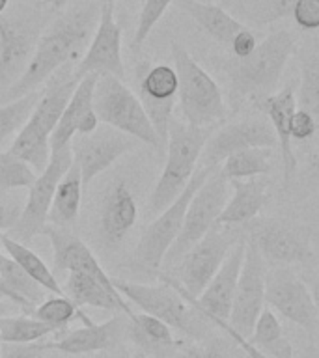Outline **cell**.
<instances>
[{"label":"cell","instance_id":"44","mask_svg":"<svg viewBox=\"0 0 319 358\" xmlns=\"http://www.w3.org/2000/svg\"><path fill=\"white\" fill-rule=\"evenodd\" d=\"M318 123L308 112L297 108L291 120V138L293 140H308L318 133Z\"/></svg>","mask_w":319,"mask_h":358},{"label":"cell","instance_id":"47","mask_svg":"<svg viewBox=\"0 0 319 358\" xmlns=\"http://www.w3.org/2000/svg\"><path fill=\"white\" fill-rule=\"evenodd\" d=\"M0 296H4L6 301L13 302V304H17V306H21L22 310H28V312H34V306L30 304V302H27L24 299H21V296L17 295V293H13V291L10 289V285L6 284L4 278L0 276Z\"/></svg>","mask_w":319,"mask_h":358},{"label":"cell","instance_id":"12","mask_svg":"<svg viewBox=\"0 0 319 358\" xmlns=\"http://www.w3.org/2000/svg\"><path fill=\"white\" fill-rule=\"evenodd\" d=\"M265 302L310 336L319 334V315L312 293L291 268L278 267L267 271Z\"/></svg>","mask_w":319,"mask_h":358},{"label":"cell","instance_id":"38","mask_svg":"<svg viewBox=\"0 0 319 358\" xmlns=\"http://www.w3.org/2000/svg\"><path fill=\"white\" fill-rule=\"evenodd\" d=\"M83 315V310L66 295H52L34 308V317L52 327L56 332L64 330L73 319H80Z\"/></svg>","mask_w":319,"mask_h":358},{"label":"cell","instance_id":"37","mask_svg":"<svg viewBox=\"0 0 319 358\" xmlns=\"http://www.w3.org/2000/svg\"><path fill=\"white\" fill-rule=\"evenodd\" d=\"M39 95H41V90H34L19 99L0 105V142H4L6 138H10L24 127L28 117L32 116Z\"/></svg>","mask_w":319,"mask_h":358},{"label":"cell","instance_id":"50","mask_svg":"<svg viewBox=\"0 0 319 358\" xmlns=\"http://www.w3.org/2000/svg\"><path fill=\"white\" fill-rule=\"evenodd\" d=\"M310 293H312L313 304H316V310H318V315H319V276L312 282V289H310Z\"/></svg>","mask_w":319,"mask_h":358},{"label":"cell","instance_id":"49","mask_svg":"<svg viewBox=\"0 0 319 358\" xmlns=\"http://www.w3.org/2000/svg\"><path fill=\"white\" fill-rule=\"evenodd\" d=\"M301 357L302 358H319V347L313 345V343H310V345H306V347H302Z\"/></svg>","mask_w":319,"mask_h":358},{"label":"cell","instance_id":"20","mask_svg":"<svg viewBox=\"0 0 319 358\" xmlns=\"http://www.w3.org/2000/svg\"><path fill=\"white\" fill-rule=\"evenodd\" d=\"M97 77L99 75L92 73L78 80L77 88L73 92L71 99L67 103L66 110L50 136V150L52 151L69 145L75 136L92 134L99 127V120H97L94 108V92Z\"/></svg>","mask_w":319,"mask_h":358},{"label":"cell","instance_id":"8","mask_svg":"<svg viewBox=\"0 0 319 358\" xmlns=\"http://www.w3.org/2000/svg\"><path fill=\"white\" fill-rule=\"evenodd\" d=\"M211 172L213 168H196L194 176L190 178L189 185L185 187L183 192L164 211L159 213L155 220L146 228L133 254L134 262L139 263L140 267L153 271V273H159V268L164 263V257H166L170 246L173 245V241L178 239L179 231H181L185 213H187V207H189L192 196L204 185V181L211 176Z\"/></svg>","mask_w":319,"mask_h":358},{"label":"cell","instance_id":"25","mask_svg":"<svg viewBox=\"0 0 319 358\" xmlns=\"http://www.w3.org/2000/svg\"><path fill=\"white\" fill-rule=\"evenodd\" d=\"M228 183L234 189V194L226 201L217 224L245 226L246 222L254 220L265 206L271 181L267 176H260L250 179H234Z\"/></svg>","mask_w":319,"mask_h":358},{"label":"cell","instance_id":"42","mask_svg":"<svg viewBox=\"0 0 319 358\" xmlns=\"http://www.w3.org/2000/svg\"><path fill=\"white\" fill-rule=\"evenodd\" d=\"M291 17L299 28L306 32H316L319 30V0H297L291 10Z\"/></svg>","mask_w":319,"mask_h":358},{"label":"cell","instance_id":"30","mask_svg":"<svg viewBox=\"0 0 319 358\" xmlns=\"http://www.w3.org/2000/svg\"><path fill=\"white\" fill-rule=\"evenodd\" d=\"M301 83L297 86V108L308 112L319 129V38H308L299 50Z\"/></svg>","mask_w":319,"mask_h":358},{"label":"cell","instance_id":"15","mask_svg":"<svg viewBox=\"0 0 319 358\" xmlns=\"http://www.w3.org/2000/svg\"><path fill=\"white\" fill-rule=\"evenodd\" d=\"M34 15H0V90H10L27 71L41 36Z\"/></svg>","mask_w":319,"mask_h":358},{"label":"cell","instance_id":"16","mask_svg":"<svg viewBox=\"0 0 319 358\" xmlns=\"http://www.w3.org/2000/svg\"><path fill=\"white\" fill-rule=\"evenodd\" d=\"M136 142L139 140H134L133 136L120 133L108 125L97 127L92 134L75 136L71 142L73 162L80 170L84 190L88 189L90 183L101 172L108 170L120 157L133 151L136 148Z\"/></svg>","mask_w":319,"mask_h":358},{"label":"cell","instance_id":"23","mask_svg":"<svg viewBox=\"0 0 319 358\" xmlns=\"http://www.w3.org/2000/svg\"><path fill=\"white\" fill-rule=\"evenodd\" d=\"M139 220V206L133 190L125 181H116L108 187L101 206V237L108 248H116Z\"/></svg>","mask_w":319,"mask_h":358},{"label":"cell","instance_id":"10","mask_svg":"<svg viewBox=\"0 0 319 358\" xmlns=\"http://www.w3.org/2000/svg\"><path fill=\"white\" fill-rule=\"evenodd\" d=\"M228 198L229 183L218 170H213L211 176L192 196L187 213H185L181 231H179L178 239L173 241V245L170 246L164 263L179 262L218 222V217H220Z\"/></svg>","mask_w":319,"mask_h":358},{"label":"cell","instance_id":"48","mask_svg":"<svg viewBox=\"0 0 319 358\" xmlns=\"http://www.w3.org/2000/svg\"><path fill=\"white\" fill-rule=\"evenodd\" d=\"M306 166L308 170H310V173H313L316 178H319V145L308 155Z\"/></svg>","mask_w":319,"mask_h":358},{"label":"cell","instance_id":"17","mask_svg":"<svg viewBox=\"0 0 319 358\" xmlns=\"http://www.w3.org/2000/svg\"><path fill=\"white\" fill-rule=\"evenodd\" d=\"M278 145L273 125L265 117H246L239 122H232L218 131L211 133L207 138L206 148L201 151L200 166L217 168V164L237 151L250 148H269Z\"/></svg>","mask_w":319,"mask_h":358},{"label":"cell","instance_id":"4","mask_svg":"<svg viewBox=\"0 0 319 358\" xmlns=\"http://www.w3.org/2000/svg\"><path fill=\"white\" fill-rule=\"evenodd\" d=\"M116 289L134 306L148 315L161 319L170 329L179 330L196 341L211 336L213 323L206 319L168 280L161 276V284H136L125 280H114Z\"/></svg>","mask_w":319,"mask_h":358},{"label":"cell","instance_id":"22","mask_svg":"<svg viewBox=\"0 0 319 358\" xmlns=\"http://www.w3.org/2000/svg\"><path fill=\"white\" fill-rule=\"evenodd\" d=\"M256 108L262 110L269 117V123L273 125L278 140L284 183L288 185L297 172V157L291 138V120L297 110V86L293 83L285 84L280 92H274L267 99H263Z\"/></svg>","mask_w":319,"mask_h":358},{"label":"cell","instance_id":"24","mask_svg":"<svg viewBox=\"0 0 319 358\" xmlns=\"http://www.w3.org/2000/svg\"><path fill=\"white\" fill-rule=\"evenodd\" d=\"M114 282V280H112ZM64 295L69 296L78 308L92 306L106 310V312H122L127 317L133 315V310L123 295L116 289V285H106L101 280L83 273H67L66 284L62 285Z\"/></svg>","mask_w":319,"mask_h":358},{"label":"cell","instance_id":"43","mask_svg":"<svg viewBox=\"0 0 319 358\" xmlns=\"http://www.w3.org/2000/svg\"><path fill=\"white\" fill-rule=\"evenodd\" d=\"M49 343H2L0 358H45Z\"/></svg>","mask_w":319,"mask_h":358},{"label":"cell","instance_id":"51","mask_svg":"<svg viewBox=\"0 0 319 358\" xmlns=\"http://www.w3.org/2000/svg\"><path fill=\"white\" fill-rule=\"evenodd\" d=\"M71 0H41V4L43 6H50V8H55V10H62V8H66Z\"/></svg>","mask_w":319,"mask_h":358},{"label":"cell","instance_id":"11","mask_svg":"<svg viewBox=\"0 0 319 358\" xmlns=\"http://www.w3.org/2000/svg\"><path fill=\"white\" fill-rule=\"evenodd\" d=\"M73 164L71 144L50 153V161L43 172L38 173L34 185L28 189L27 203L22 206L21 217L11 228L10 237L27 245L36 235L43 234L45 226L49 224V211L56 187L64 178V173Z\"/></svg>","mask_w":319,"mask_h":358},{"label":"cell","instance_id":"18","mask_svg":"<svg viewBox=\"0 0 319 358\" xmlns=\"http://www.w3.org/2000/svg\"><path fill=\"white\" fill-rule=\"evenodd\" d=\"M112 75L125 77V66L122 58V27L116 22L114 4H101V15L94 38L75 69L73 77L80 80L86 75Z\"/></svg>","mask_w":319,"mask_h":358},{"label":"cell","instance_id":"34","mask_svg":"<svg viewBox=\"0 0 319 358\" xmlns=\"http://www.w3.org/2000/svg\"><path fill=\"white\" fill-rule=\"evenodd\" d=\"M55 332L52 327L30 315H4L0 319L2 343H36Z\"/></svg>","mask_w":319,"mask_h":358},{"label":"cell","instance_id":"33","mask_svg":"<svg viewBox=\"0 0 319 358\" xmlns=\"http://www.w3.org/2000/svg\"><path fill=\"white\" fill-rule=\"evenodd\" d=\"M271 157H273V150L269 148H250V150L237 151L224 159L222 168L218 172L222 173L226 181L269 176L273 172Z\"/></svg>","mask_w":319,"mask_h":358},{"label":"cell","instance_id":"14","mask_svg":"<svg viewBox=\"0 0 319 358\" xmlns=\"http://www.w3.org/2000/svg\"><path fill=\"white\" fill-rule=\"evenodd\" d=\"M265 276H267L265 259L256 246L246 243L245 259L237 280L228 321L229 327L246 340L252 336L257 317L265 308Z\"/></svg>","mask_w":319,"mask_h":358},{"label":"cell","instance_id":"7","mask_svg":"<svg viewBox=\"0 0 319 358\" xmlns=\"http://www.w3.org/2000/svg\"><path fill=\"white\" fill-rule=\"evenodd\" d=\"M94 108L97 120L103 125L129 134L142 144L151 145L153 150L162 151L161 140L140 103L139 95L123 84L122 78L112 75H99L95 83Z\"/></svg>","mask_w":319,"mask_h":358},{"label":"cell","instance_id":"54","mask_svg":"<svg viewBox=\"0 0 319 358\" xmlns=\"http://www.w3.org/2000/svg\"><path fill=\"white\" fill-rule=\"evenodd\" d=\"M95 2H99V4H114L116 0H95Z\"/></svg>","mask_w":319,"mask_h":358},{"label":"cell","instance_id":"1","mask_svg":"<svg viewBox=\"0 0 319 358\" xmlns=\"http://www.w3.org/2000/svg\"><path fill=\"white\" fill-rule=\"evenodd\" d=\"M99 15L101 4L95 0L67 6L60 15H56L39 36L27 71L10 90H6L4 99H19L38 90L64 67L77 66L94 38Z\"/></svg>","mask_w":319,"mask_h":358},{"label":"cell","instance_id":"26","mask_svg":"<svg viewBox=\"0 0 319 358\" xmlns=\"http://www.w3.org/2000/svg\"><path fill=\"white\" fill-rule=\"evenodd\" d=\"M122 321L112 317L103 323L90 321L83 329L67 330L56 341H49V351H60L64 355H90L116 345Z\"/></svg>","mask_w":319,"mask_h":358},{"label":"cell","instance_id":"46","mask_svg":"<svg viewBox=\"0 0 319 358\" xmlns=\"http://www.w3.org/2000/svg\"><path fill=\"white\" fill-rule=\"evenodd\" d=\"M22 207L17 201H11L0 196V229H11L21 217Z\"/></svg>","mask_w":319,"mask_h":358},{"label":"cell","instance_id":"28","mask_svg":"<svg viewBox=\"0 0 319 358\" xmlns=\"http://www.w3.org/2000/svg\"><path fill=\"white\" fill-rule=\"evenodd\" d=\"M127 319L131 340L151 357H172L173 352L181 347V343L173 338L172 329L166 323H162L161 319L148 315L144 312L133 313Z\"/></svg>","mask_w":319,"mask_h":358},{"label":"cell","instance_id":"35","mask_svg":"<svg viewBox=\"0 0 319 358\" xmlns=\"http://www.w3.org/2000/svg\"><path fill=\"white\" fill-rule=\"evenodd\" d=\"M222 332V330H220ZM172 358H250L237 341L222 332L220 336H209L192 345L179 347Z\"/></svg>","mask_w":319,"mask_h":358},{"label":"cell","instance_id":"19","mask_svg":"<svg viewBox=\"0 0 319 358\" xmlns=\"http://www.w3.org/2000/svg\"><path fill=\"white\" fill-rule=\"evenodd\" d=\"M245 248L246 241L243 239L229 250L222 267L218 268V273L213 276V280L207 284L206 289L201 291L198 299L185 296L204 317L211 321L213 327L217 323H228L229 321L235 287H237V280H239L243 259H245Z\"/></svg>","mask_w":319,"mask_h":358},{"label":"cell","instance_id":"36","mask_svg":"<svg viewBox=\"0 0 319 358\" xmlns=\"http://www.w3.org/2000/svg\"><path fill=\"white\" fill-rule=\"evenodd\" d=\"M0 276L4 278V282L10 285V289L13 293L24 299L27 302H30L34 308L38 306L39 302H43L47 296L45 293L47 291L34 282L24 268L19 265L17 262H13L8 254H0Z\"/></svg>","mask_w":319,"mask_h":358},{"label":"cell","instance_id":"41","mask_svg":"<svg viewBox=\"0 0 319 358\" xmlns=\"http://www.w3.org/2000/svg\"><path fill=\"white\" fill-rule=\"evenodd\" d=\"M172 2H176V0H144L139 15V22H136V30H134L133 41H131V50H134V52L140 50V47L144 45L153 27L161 21V17L164 15V11L168 10V6L172 4Z\"/></svg>","mask_w":319,"mask_h":358},{"label":"cell","instance_id":"29","mask_svg":"<svg viewBox=\"0 0 319 358\" xmlns=\"http://www.w3.org/2000/svg\"><path fill=\"white\" fill-rule=\"evenodd\" d=\"M83 194V176H80V170H78L77 164L73 162L69 170L64 173V178L60 179L58 187H56L55 198H52L49 211L50 226L71 229L78 220Z\"/></svg>","mask_w":319,"mask_h":358},{"label":"cell","instance_id":"21","mask_svg":"<svg viewBox=\"0 0 319 358\" xmlns=\"http://www.w3.org/2000/svg\"><path fill=\"white\" fill-rule=\"evenodd\" d=\"M41 235H45L52 246L56 271L90 274V276L101 280L103 284H114L111 276L105 273V268L101 267L94 252L90 250V246L78 235L73 234L71 229L56 228V226L47 224Z\"/></svg>","mask_w":319,"mask_h":358},{"label":"cell","instance_id":"6","mask_svg":"<svg viewBox=\"0 0 319 358\" xmlns=\"http://www.w3.org/2000/svg\"><path fill=\"white\" fill-rule=\"evenodd\" d=\"M245 239L243 226L215 224L181 259L176 267V276L159 274L168 280L183 296L198 299L213 276L222 267L229 250Z\"/></svg>","mask_w":319,"mask_h":358},{"label":"cell","instance_id":"40","mask_svg":"<svg viewBox=\"0 0 319 358\" xmlns=\"http://www.w3.org/2000/svg\"><path fill=\"white\" fill-rule=\"evenodd\" d=\"M38 173L10 151H0V190L30 189Z\"/></svg>","mask_w":319,"mask_h":358},{"label":"cell","instance_id":"39","mask_svg":"<svg viewBox=\"0 0 319 358\" xmlns=\"http://www.w3.org/2000/svg\"><path fill=\"white\" fill-rule=\"evenodd\" d=\"M297 0H239L241 13L257 27L291 15Z\"/></svg>","mask_w":319,"mask_h":358},{"label":"cell","instance_id":"5","mask_svg":"<svg viewBox=\"0 0 319 358\" xmlns=\"http://www.w3.org/2000/svg\"><path fill=\"white\" fill-rule=\"evenodd\" d=\"M173 69L178 73V103L187 125L213 129L226 117L222 92L215 78L178 41L170 47Z\"/></svg>","mask_w":319,"mask_h":358},{"label":"cell","instance_id":"13","mask_svg":"<svg viewBox=\"0 0 319 358\" xmlns=\"http://www.w3.org/2000/svg\"><path fill=\"white\" fill-rule=\"evenodd\" d=\"M136 90L162 148H166L168 129L173 120V106L178 103V73L166 64H142L136 69Z\"/></svg>","mask_w":319,"mask_h":358},{"label":"cell","instance_id":"9","mask_svg":"<svg viewBox=\"0 0 319 358\" xmlns=\"http://www.w3.org/2000/svg\"><path fill=\"white\" fill-rule=\"evenodd\" d=\"M246 243L256 246L263 259L295 265L308 263L313 257L312 235L301 224L285 222L280 218L256 217L243 226Z\"/></svg>","mask_w":319,"mask_h":358},{"label":"cell","instance_id":"53","mask_svg":"<svg viewBox=\"0 0 319 358\" xmlns=\"http://www.w3.org/2000/svg\"><path fill=\"white\" fill-rule=\"evenodd\" d=\"M8 4H10V0H0V15H4Z\"/></svg>","mask_w":319,"mask_h":358},{"label":"cell","instance_id":"52","mask_svg":"<svg viewBox=\"0 0 319 358\" xmlns=\"http://www.w3.org/2000/svg\"><path fill=\"white\" fill-rule=\"evenodd\" d=\"M4 296H0V319L6 315V308H4ZM0 351H2V340H0Z\"/></svg>","mask_w":319,"mask_h":358},{"label":"cell","instance_id":"32","mask_svg":"<svg viewBox=\"0 0 319 358\" xmlns=\"http://www.w3.org/2000/svg\"><path fill=\"white\" fill-rule=\"evenodd\" d=\"M248 341L267 358H293V345L285 338L278 317L269 308H263Z\"/></svg>","mask_w":319,"mask_h":358},{"label":"cell","instance_id":"45","mask_svg":"<svg viewBox=\"0 0 319 358\" xmlns=\"http://www.w3.org/2000/svg\"><path fill=\"white\" fill-rule=\"evenodd\" d=\"M257 47L256 36L248 30V28H243L237 36L234 38L229 49H232V56L234 58H246L248 55H252V50Z\"/></svg>","mask_w":319,"mask_h":358},{"label":"cell","instance_id":"27","mask_svg":"<svg viewBox=\"0 0 319 358\" xmlns=\"http://www.w3.org/2000/svg\"><path fill=\"white\" fill-rule=\"evenodd\" d=\"M178 6L215 41L229 47L234 38L245 28V24L237 21L234 15L222 10L220 6L201 0H178Z\"/></svg>","mask_w":319,"mask_h":358},{"label":"cell","instance_id":"2","mask_svg":"<svg viewBox=\"0 0 319 358\" xmlns=\"http://www.w3.org/2000/svg\"><path fill=\"white\" fill-rule=\"evenodd\" d=\"M295 50V38L288 30L269 34L246 58H229L224 64L232 94L237 101L257 106L278 88L280 77Z\"/></svg>","mask_w":319,"mask_h":358},{"label":"cell","instance_id":"31","mask_svg":"<svg viewBox=\"0 0 319 358\" xmlns=\"http://www.w3.org/2000/svg\"><path fill=\"white\" fill-rule=\"evenodd\" d=\"M0 245L4 246L6 254L21 265L24 271L28 273V276L38 282L41 287H43L47 293H52V295H64V289H62L60 282L55 276V273L50 271L41 257L36 254V252L30 248L24 243H19V241L11 239L10 235L2 234L0 235Z\"/></svg>","mask_w":319,"mask_h":358},{"label":"cell","instance_id":"55","mask_svg":"<svg viewBox=\"0 0 319 358\" xmlns=\"http://www.w3.org/2000/svg\"><path fill=\"white\" fill-rule=\"evenodd\" d=\"M201 2H211V0H201Z\"/></svg>","mask_w":319,"mask_h":358},{"label":"cell","instance_id":"3","mask_svg":"<svg viewBox=\"0 0 319 358\" xmlns=\"http://www.w3.org/2000/svg\"><path fill=\"white\" fill-rule=\"evenodd\" d=\"M209 136L211 129L192 127L172 120L168 129L166 162L150 196V211L153 215L164 211L189 185L196 168L200 166L201 151Z\"/></svg>","mask_w":319,"mask_h":358}]
</instances>
